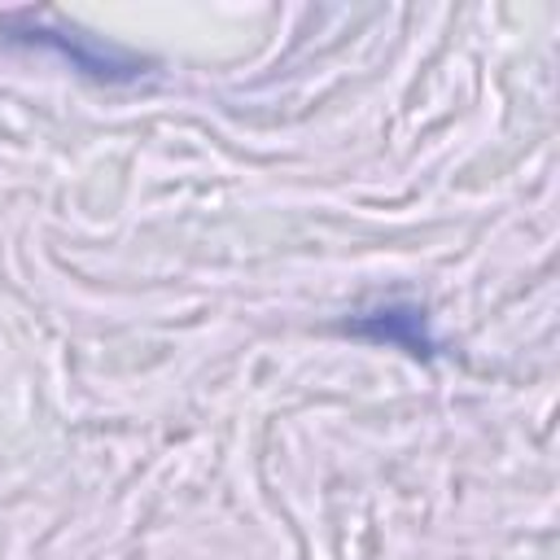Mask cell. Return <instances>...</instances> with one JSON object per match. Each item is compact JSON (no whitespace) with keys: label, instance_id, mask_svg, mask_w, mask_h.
Wrapping results in <instances>:
<instances>
[{"label":"cell","instance_id":"cell-1","mask_svg":"<svg viewBox=\"0 0 560 560\" xmlns=\"http://www.w3.org/2000/svg\"><path fill=\"white\" fill-rule=\"evenodd\" d=\"M0 26L4 31H13V39H22V44H31V48H48V52H57L61 61H70L79 74H92V79H101V83H136L140 74H144V57H136V52H122V48H114V44H101L96 35H83V31H74V26H48L44 18H35V13H9V18H0Z\"/></svg>","mask_w":560,"mask_h":560},{"label":"cell","instance_id":"cell-2","mask_svg":"<svg viewBox=\"0 0 560 560\" xmlns=\"http://www.w3.org/2000/svg\"><path fill=\"white\" fill-rule=\"evenodd\" d=\"M341 332H350L359 341H372V346H398L407 354H429L433 350L424 306H416V302H381L372 311H359L354 319L341 324Z\"/></svg>","mask_w":560,"mask_h":560}]
</instances>
